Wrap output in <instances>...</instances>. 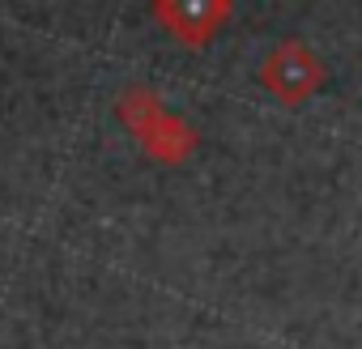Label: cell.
Here are the masks:
<instances>
[{"label":"cell","instance_id":"6da1fadb","mask_svg":"<svg viewBox=\"0 0 362 349\" xmlns=\"http://www.w3.org/2000/svg\"><path fill=\"white\" fill-rule=\"evenodd\" d=\"M115 111L119 119L136 132L141 149L153 158V162H166V166H179L201 141V132L184 119L162 107V98L149 90V85H128L119 98H115Z\"/></svg>","mask_w":362,"mask_h":349},{"label":"cell","instance_id":"7a4b0ae2","mask_svg":"<svg viewBox=\"0 0 362 349\" xmlns=\"http://www.w3.org/2000/svg\"><path fill=\"white\" fill-rule=\"evenodd\" d=\"M324 77H328V69H324V60L315 56V47H311L303 35H286V39L264 56V64H260L264 90L277 94L286 107L307 102V98L324 85Z\"/></svg>","mask_w":362,"mask_h":349},{"label":"cell","instance_id":"3957f363","mask_svg":"<svg viewBox=\"0 0 362 349\" xmlns=\"http://www.w3.org/2000/svg\"><path fill=\"white\" fill-rule=\"evenodd\" d=\"M149 18L162 22L184 47H209L218 30L235 18L230 0H153Z\"/></svg>","mask_w":362,"mask_h":349}]
</instances>
